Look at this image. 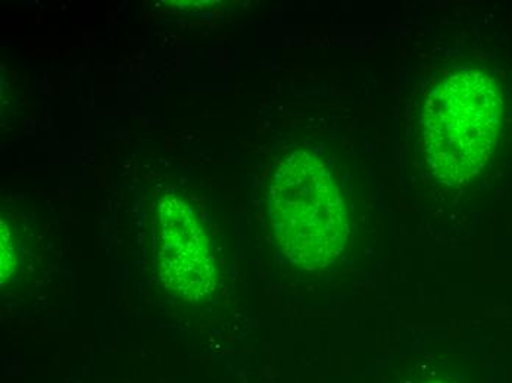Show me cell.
<instances>
[{"label":"cell","mask_w":512,"mask_h":383,"mask_svg":"<svg viewBox=\"0 0 512 383\" xmlns=\"http://www.w3.org/2000/svg\"><path fill=\"white\" fill-rule=\"evenodd\" d=\"M159 273L171 291L187 301H201L214 291L215 257L192 207L176 195L161 199L158 207Z\"/></svg>","instance_id":"cell-3"},{"label":"cell","mask_w":512,"mask_h":383,"mask_svg":"<svg viewBox=\"0 0 512 383\" xmlns=\"http://www.w3.org/2000/svg\"><path fill=\"white\" fill-rule=\"evenodd\" d=\"M502 120L504 102L489 74L458 70L437 84L423 114L424 154L437 179H473L498 145Z\"/></svg>","instance_id":"cell-1"},{"label":"cell","mask_w":512,"mask_h":383,"mask_svg":"<svg viewBox=\"0 0 512 383\" xmlns=\"http://www.w3.org/2000/svg\"><path fill=\"white\" fill-rule=\"evenodd\" d=\"M268 214L284 255L307 269L339 257L349 226L345 202L329 168L298 151L284 160L271 183Z\"/></svg>","instance_id":"cell-2"},{"label":"cell","mask_w":512,"mask_h":383,"mask_svg":"<svg viewBox=\"0 0 512 383\" xmlns=\"http://www.w3.org/2000/svg\"><path fill=\"white\" fill-rule=\"evenodd\" d=\"M0 241H2V280L9 279L15 272L17 267V254H15L14 239H12V232L9 229L5 220H2V230H0Z\"/></svg>","instance_id":"cell-4"}]
</instances>
